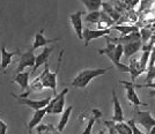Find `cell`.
<instances>
[{"label": "cell", "mask_w": 155, "mask_h": 134, "mask_svg": "<svg viewBox=\"0 0 155 134\" xmlns=\"http://www.w3.org/2000/svg\"><path fill=\"white\" fill-rule=\"evenodd\" d=\"M111 70H112V67H107V68H88V70H81L77 77L73 79L72 86L74 88L84 89L94 79H96L98 77H102V75L107 74Z\"/></svg>", "instance_id": "1"}, {"label": "cell", "mask_w": 155, "mask_h": 134, "mask_svg": "<svg viewBox=\"0 0 155 134\" xmlns=\"http://www.w3.org/2000/svg\"><path fill=\"white\" fill-rule=\"evenodd\" d=\"M63 54H64V50H61L59 53L58 58V66H57V70L54 72L50 70V64L44 65V70L42 72V74L39 75L41 77V81L42 84L44 87V89H51L53 91L54 95H57V77H58L59 70H60V65H61V59H63Z\"/></svg>", "instance_id": "2"}, {"label": "cell", "mask_w": 155, "mask_h": 134, "mask_svg": "<svg viewBox=\"0 0 155 134\" xmlns=\"http://www.w3.org/2000/svg\"><path fill=\"white\" fill-rule=\"evenodd\" d=\"M68 93L67 88H64L59 94L54 95V97L52 98L49 105L46 106V111L49 115H59L63 113L65 110V97Z\"/></svg>", "instance_id": "3"}, {"label": "cell", "mask_w": 155, "mask_h": 134, "mask_svg": "<svg viewBox=\"0 0 155 134\" xmlns=\"http://www.w3.org/2000/svg\"><path fill=\"white\" fill-rule=\"evenodd\" d=\"M133 120L136 121V124L141 125L142 127L147 131V134L155 126V119L153 118V116L149 111H139L138 109H136Z\"/></svg>", "instance_id": "4"}, {"label": "cell", "mask_w": 155, "mask_h": 134, "mask_svg": "<svg viewBox=\"0 0 155 134\" xmlns=\"http://www.w3.org/2000/svg\"><path fill=\"white\" fill-rule=\"evenodd\" d=\"M12 96H13L15 100H18V102L20 104L27 105V106L31 108L35 111L46 108L49 105L50 101L52 100L51 97H46V98H43V100H30V98H27V97H21L19 95H15V94H12Z\"/></svg>", "instance_id": "5"}, {"label": "cell", "mask_w": 155, "mask_h": 134, "mask_svg": "<svg viewBox=\"0 0 155 134\" xmlns=\"http://www.w3.org/2000/svg\"><path fill=\"white\" fill-rule=\"evenodd\" d=\"M36 64V56L34 53V50H28L27 52L20 54L19 63H18V67H16V74L18 73H22L23 70L28 68V67H32Z\"/></svg>", "instance_id": "6"}, {"label": "cell", "mask_w": 155, "mask_h": 134, "mask_svg": "<svg viewBox=\"0 0 155 134\" xmlns=\"http://www.w3.org/2000/svg\"><path fill=\"white\" fill-rule=\"evenodd\" d=\"M123 84L126 90V98L131 104H133L134 106H147L146 103H143L140 101L139 96L137 95L136 91V83L134 82H127V81H119Z\"/></svg>", "instance_id": "7"}, {"label": "cell", "mask_w": 155, "mask_h": 134, "mask_svg": "<svg viewBox=\"0 0 155 134\" xmlns=\"http://www.w3.org/2000/svg\"><path fill=\"white\" fill-rule=\"evenodd\" d=\"M111 29H96V30H93L89 28H86L84 29V46H88L91 41L97 38H101V37H105L110 35Z\"/></svg>", "instance_id": "8"}, {"label": "cell", "mask_w": 155, "mask_h": 134, "mask_svg": "<svg viewBox=\"0 0 155 134\" xmlns=\"http://www.w3.org/2000/svg\"><path fill=\"white\" fill-rule=\"evenodd\" d=\"M82 12L79 11L70 15V22L72 28L79 39H84V27H82Z\"/></svg>", "instance_id": "9"}, {"label": "cell", "mask_w": 155, "mask_h": 134, "mask_svg": "<svg viewBox=\"0 0 155 134\" xmlns=\"http://www.w3.org/2000/svg\"><path fill=\"white\" fill-rule=\"evenodd\" d=\"M19 53H20L19 50H16V51L14 52H8L6 50L5 44L1 45V50H0V70L5 73L7 67L12 64V59L14 58V56L15 54H19Z\"/></svg>", "instance_id": "10"}, {"label": "cell", "mask_w": 155, "mask_h": 134, "mask_svg": "<svg viewBox=\"0 0 155 134\" xmlns=\"http://www.w3.org/2000/svg\"><path fill=\"white\" fill-rule=\"evenodd\" d=\"M52 51H53V46H45L43 49V51L36 56V64H35L31 70V75L34 73H36V70H38L41 66H44L45 64L49 63V58H50V54H51Z\"/></svg>", "instance_id": "11"}, {"label": "cell", "mask_w": 155, "mask_h": 134, "mask_svg": "<svg viewBox=\"0 0 155 134\" xmlns=\"http://www.w3.org/2000/svg\"><path fill=\"white\" fill-rule=\"evenodd\" d=\"M59 38H54V39H46L45 36H44V29H42L39 32H37L35 35V38H34V43H32V47L31 50H37L38 47H42L44 46L45 47L48 44H52V43H56L58 42Z\"/></svg>", "instance_id": "12"}, {"label": "cell", "mask_w": 155, "mask_h": 134, "mask_svg": "<svg viewBox=\"0 0 155 134\" xmlns=\"http://www.w3.org/2000/svg\"><path fill=\"white\" fill-rule=\"evenodd\" d=\"M112 103H114V116L112 120L115 123H123L124 121V112L123 108L119 103V100L117 97V94L115 90H112Z\"/></svg>", "instance_id": "13"}, {"label": "cell", "mask_w": 155, "mask_h": 134, "mask_svg": "<svg viewBox=\"0 0 155 134\" xmlns=\"http://www.w3.org/2000/svg\"><path fill=\"white\" fill-rule=\"evenodd\" d=\"M31 75V72H22V73H18L13 79V82L19 84L21 91H25L29 88V79Z\"/></svg>", "instance_id": "14"}, {"label": "cell", "mask_w": 155, "mask_h": 134, "mask_svg": "<svg viewBox=\"0 0 155 134\" xmlns=\"http://www.w3.org/2000/svg\"><path fill=\"white\" fill-rule=\"evenodd\" d=\"M46 113H48L46 108L35 111V112H34V116H32V118L30 119L29 124H28V129L31 131L32 128L38 127L39 125H41V123H42V120H43V118H44V116H45Z\"/></svg>", "instance_id": "15"}, {"label": "cell", "mask_w": 155, "mask_h": 134, "mask_svg": "<svg viewBox=\"0 0 155 134\" xmlns=\"http://www.w3.org/2000/svg\"><path fill=\"white\" fill-rule=\"evenodd\" d=\"M142 41H137V42H132V43H127L124 45V56L125 58H131L132 56H134L137 52L141 49L142 46Z\"/></svg>", "instance_id": "16"}, {"label": "cell", "mask_w": 155, "mask_h": 134, "mask_svg": "<svg viewBox=\"0 0 155 134\" xmlns=\"http://www.w3.org/2000/svg\"><path fill=\"white\" fill-rule=\"evenodd\" d=\"M72 110H73V106L70 105L68 108L65 109L64 112L61 113V117H60L58 125H57V129H58L59 133H61V132L64 131V128L66 127V125L68 124V121H70V117H71V115H72Z\"/></svg>", "instance_id": "17"}, {"label": "cell", "mask_w": 155, "mask_h": 134, "mask_svg": "<svg viewBox=\"0 0 155 134\" xmlns=\"http://www.w3.org/2000/svg\"><path fill=\"white\" fill-rule=\"evenodd\" d=\"M129 67H130V74H131V77H132V82H134L137 77H139V75H141L142 73H143V70L140 67L139 60H134V59L131 60Z\"/></svg>", "instance_id": "18"}, {"label": "cell", "mask_w": 155, "mask_h": 134, "mask_svg": "<svg viewBox=\"0 0 155 134\" xmlns=\"http://www.w3.org/2000/svg\"><path fill=\"white\" fill-rule=\"evenodd\" d=\"M82 4L84 5L86 9L91 13V12H96V11H100L101 7L103 5L102 0H80Z\"/></svg>", "instance_id": "19"}, {"label": "cell", "mask_w": 155, "mask_h": 134, "mask_svg": "<svg viewBox=\"0 0 155 134\" xmlns=\"http://www.w3.org/2000/svg\"><path fill=\"white\" fill-rule=\"evenodd\" d=\"M115 23V21L110 18L108 14L105 12H101V19H100V22L97 23L98 25V29H110L109 27H111Z\"/></svg>", "instance_id": "20"}, {"label": "cell", "mask_w": 155, "mask_h": 134, "mask_svg": "<svg viewBox=\"0 0 155 134\" xmlns=\"http://www.w3.org/2000/svg\"><path fill=\"white\" fill-rule=\"evenodd\" d=\"M114 29L120 32L122 36H127V35L132 34V32L139 31L138 27H136V26H115Z\"/></svg>", "instance_id": "21"}, {"label": "cell", "mask_w": 155, "mask_h": 134, "mask_svg": "<svg viewBox=\"0 0 155 134\" xmlns=\"http://www.w3.org/2000/svg\"><path fill=\"white\" fill-rule=\"evenodd\" d=\"M102 7H103V12H105V13L108 14V15H109L110 18L114 20V21L119 20L120 15H119V13H117V11L114 8V7H111L109 4H105V2H103Z\"/></svg>", "instance_id": "22"}, {"label": "cell", "mask_w": 155, "mask_h": 134, "mask_svg": "<svg viewBox=\"0 0 155 134\" xmlns=\"http://www.w3.org/2000/svg\"><path fill=\"white\" fill-rule=\"evenodd\" d=\"M100 19H101V11L91 12V13H88L84 16V21H86V22H88V23H94V25L98 23V22H100Z\"/></svg>", "instance_id": "23"}, {"label": "cell", "mask_w": 155, "mask_h": 134, "mask_svg": "<svg viewBox=\"0 0 155 134\" xmlns=\"http://www.w3.org/2000/svg\"><path fill=\"white\" fill-rule=\"evenodd\" d=\"M116 131L118 134H133L127 123H116Z\"/></svg>", "instance_id": "24"}, {"label": "cell", "mask_w": 155, "mask_h": 134, "mask_svg": "<svg viewBox=\"0 0 155 134\" xmlns=\"http://www.w3.org/2000/svg\"><path fill=\"white\" fill-rule=\"evenodd\" d=\"M149 58H150V51H143L141 58L139 59V64H140V67H141V70L143 72L147 70V67H148Z\"/></svg>", "instance_id": "25"}, {"label": "cell", "mask_w": 155, "mask_h": 134, "mask_svg": "<svg viewBox=\"0 0 155 134\" xmlns=\"http://www.w3.org/2000/svg\"><path fill=\"white\" fill-rule=\"evenodd\" d=\"M95 121H96V118H95V117H91V118L88 119V123H87V126H86V128H84V131L81 134H91V129H93V126H94V124H95Z\"/></svg>", "instance_id": "26"}, {"label": "cell", "mask_w": 155, "mask_h": 134, "mask_svg": "<svg viewBox=\"0 0 155 134\" xmlns=\"http://www.w3.org/2000/svg\"><path fill=\"white\" fill-rule=\"evenodd\" d=\"M127 124H129V126L131 127V129H132L133 134H147V133H145V132H142V131H140L139 128L137 127L136 121L133 120V119H130V120L127 121Z\"/></svg>", "instance_id": "27"}, {"label": "cell", "mask_w": 155, "mask_h": 134, "mask_svg": "<svg viewBox=\"0 0 155 134\" xmlns=\"http://www.w3.org/2000/svg\"><path fill=\"white\" fill-rule=\"evenodd\" d=\"M7 128H8V126H7L6 123L0 119V134H6Z\"/></svg>", "instance_id": "28"}, {"label": "cell", "mask_w": 155, "mask_h": 134, "mask_svg": "<svg viewBox=\"0 0 155 134\" xmlns=\"http://www.w3.org/2000/svg\"><path fill=\"white\" fill-rule=\"evenodd\" d=\"M140 34H141V39L143 42H146L149 38V36H150V31L149 30H142Z\"/></svg>", "instance_id": "29"}, {"label": "cell", "mask_w": 155, "mask_h": 134, "mask_svg": "<svg viewBox=\"0 0 155 134\" xmlns=\"http://www.w3.org/2000/svg\"><path fill=\"white\" fill-rule=\"evenodd\" d=\"M91 112H93V117H95L96 119H98V118L102 116V112H101L98 109H93V110H91Z\"/></svg>", "instance_id": "30"}, {"label": "cell", "mask_w": 155, "mask_h": 134, "mask_svg": "<svg viewBox=\"0 0 155 134\" xmlns=\"http://www.w3.org/2000/svg\"><path fill=\"white\" fill-rule=\"evenodd\" d=\"M148 134H155V126L153 128H152V131H150V132H149Z\"/></svg>", "instance_id": "31"}, {"label": "cell", "mask_w": 155, "mask_h": 134, "mask_svg": "<svg viewBox=\"0 0 155 134\" xmlns=\"http://www.w3.org/2000/svg\"><path fill=\"white\" fill-rule=\"evenodd\" d=\"M97 134H107V133H105V131H104V129H101Z\"/></svg>", "instance_id": "32"}, {"label": "cell", "mask_w": 155, "mask_h": 134, "mask_svg": "<svg viewBox=\"0 0 155 134\" xmlns=\"http://www.w3.org/2000/svg\"><path fill=\"white\" fill-rule=\"evenodd\" d=\"M29 134H31V131H29Z\"/></svg>", "instance_id": "33"}]
</instances>
